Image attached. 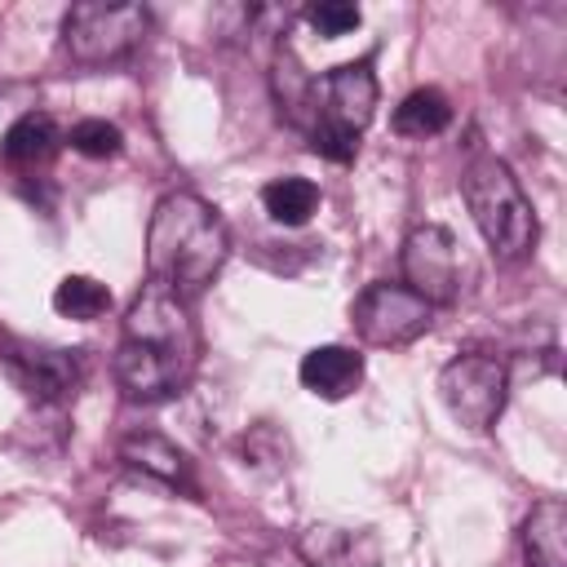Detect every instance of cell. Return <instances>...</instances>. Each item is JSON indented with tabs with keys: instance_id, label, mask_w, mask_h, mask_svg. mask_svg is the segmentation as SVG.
<instances>
[{
	"instance_id": "8992f818",
	"label": "cell",
	"mask_w": 567,
	"mask_h": 567,
	"mask_svg": "<svg viewBox=\"0 0 567 567\" xmlns=\"http://www.w3.org/2000/svg\"><path fill=\"white\" fill-rule=\"evenodd\" d=\"M4 372L35 408H66L84 385L80 350L35 346V341H4Z\"/></svg>"
},
{
	"instance_id": "6da1fadb",
	"label": "cell",
	"mask_w": 567,
	"mask_h": 567,
	"mask_svg": "<svg viewBox=\"0 0 567 567\" xmlns=\"http://www.w3.org/2000/svg\"><path fill=\"white\" fill-rule=\"evenodd\" d=\"M195 359H199V332L186 297L146 279L124 310V332L111 363L115 385L133 403H159L190 381Z\"/></svg>"
},
{
	"instance_id": "44dd1931",
	"label": "cell",
	"mask_w": 567,
	"mask_h": 567,
	"mask_svg": "<svg viewBox=\"0 0 567 567\" xmlns=\"http://www.w3.org/2000/svg\"><path fill=\"white\" fill-rule=\"evenodd\" d=\"M310 151L323 155V159H332V164H350V159L359 155V137L346 133V128H337V124L315 120V124H310Z\"/></svg>"
},
{
	"instance_id": "ac0fdd59",
	"label": "cell",
	"mask_w": 567,
	"mask_h": 567,
	"mask_svg": "<svg viewBox=\"0 0 567 567\" xmlns=\"http://www.w3.org/2000/svg\"><path fill=\"white\" fill-rule=\"evenodd\" d=\"M53 310L62 319H75V323H93L111 310V288L97 284L93 275H66L58 288H53Z\"/></svg>"
},
{
	"instance_id": "9c48e42d",
	"label": "cell",
	"mask_w": 567,
	"mask_h": 567,
	"mask_svg": "<svg viewBox=\"0 0 567 567\" xmlns=\"http://www.w3.org/2000/svg\"><path fill=\"white\" fill-rule=\"evenodd\" d=\"M377 75H372V66L368 62H346V66H332L328 75H323V106H319V115L315 120H323V124H337V128H346V133H363L368 124H372V115H377Z\"/></svg>"
},
{
	"instance_id": "2e32d148",
	"label": "cell",
	"mask_w": 567,
	"mask_h": 567,
	"mask_svg": "<svg viewBox=\"0 0 567 567\" xmlns=\"http://www.w3.org/2000/svg\"><path fill=\"white\" fill-rule=\"evenodd\" d=\"M261 208L279 226H306L319 208V186L310 177H297V173L275 177V182L261 186Z\"/></svg>"
},
{
	"instance_id": "ba28073f",
	"label": "cell",
	"mask_w": 567,
	"mask_h": 567,
	"mask_svg": "<svg viewBox=\"0 0 567 567\" xmlns=\"http://www.w3.org/2000/svg\"><path fill=\"white\" fill-rule=\"evenodd\" d=\"M403 288H412L425 306H452L461 292L456 235L439 221L416 226L403 239Z\"/></svg>"
},
{
	"instance_id": "30bf717a",
	"label": "cell",
	"mask_w": 567,
	"mask_h": 567,
	"mask_svg": "<svg viewBox=\"0 0 567 567\" xmlns=\"http://www.w3.org/2000/svg\"><path fill=\"white\" fill-rule=\"evenodd\" d=\"M297 554L310 567H381V536L372 527H332L315 523L297 536Z\"/></svg>"
},
{
	"instance_id": "5b68a950",
	"label": "cell",
	"mask_w": 567,
	"mask_h": 567,
	"mask_svg": "<svg viewBox=\"0 0 567 567\" xmlns=\"http://www.w3.org/2000/svg\"><path fill=\"white\" fill-rule=\"evenodd\" d=\"M439 399H443V408H447V416L456 425L483 434L505 412L509 368L496 354L465 350V354H456V359L443 363V372H439Z\"/></svg>"
},
{
	"instance_id": "8fae6325",
	"label": "cell",
	"mask_w": 567,
	"mask_h": 567,
	"mask_svg": "<svg viewBox=\"0 0 567 567\" xmlns=\"http://www.w3.org/2000/svg\"><path fill=\"white\" fill-rule=\"evenodd\" d=\"M301 385L315 394V399H346L359 390L363 381V354H354L350 346H315L301 354V368H297Z\"/></svg>"
},
{
	"instance_id": "3957f363",
	"label": "cell",
	"mask_w": 567,
	"mask_h": 567,
	"mask_svg": "<svg viewBox=\"0 0 567 567\" xmlns=\"http://www.w3.org/2000/svg\"><path fill=\"white\" fill-rule=\"evenodd\" d=\"M461 199L478 226V235L487 239V248L501 261H518L536 248V213L532 199L523 195L518 177L509 173L505 159L496 155H474L461 173Z\"/></svg>"
},
{
	"instance_id": "ffe728a7",
	"label": "cell",
	"mask_w": 567,
	"mask_h": 567,
	"mask_svg": "<svg viewBox=\"0 0 567 567\" xmlns=\"http://www.w3.org/2000/svg\"><path fill=\"white\" fill-rule=\"evenodd\" d=\"M306 22L323 40H337V35H350L359 27V4H350V0H319V4L306 9Z\"/></svg>"
},
{
	"instance_id": "e0dca14e",
	"label": "cell",
	"mask_w": 567,
	"mask_h": 567,
	"mask_svg": "<svg viewBox=\"0 0 567 567\" xmlns=\"http://www.w3.org/2000/svg\"><path fill=\"white\" fill-rule=\"evenodd\" d=\"M394 133L399 137H434L452 124V102L439 89H412L399 106H394Z\"/></svg>"
},
{
	"instance_id": "9a60e30c",
	"label": "cell",
	"mask_w": 567,
	"mask_h": 567,
	"mask_svg": "<svg viewBox=\"0 0 567 567\" xmlns=\"http://www.w3.org/2000/svg\"><path fill=\"white\" fill-rule=\"evenodd\" d=\"M270 80H275L279 111H288V120H297V124H315V115H319V106H315V80L306 75V66L297 62V53L288 44L275 49Z\"/></svg>"
},
{
	"instance_id": "d6986e66",
	"label": "cell",
	"mask_w": 567,
	"mask_h": 567,
	"mask_svg": "<svg viewBox=\"0 0 567 567\" xmlns=\"http://www.w3.org/2000/svg\"><path fill=\"white\" fill-rule=\"evenodd\" d=\"M66 142H71V151H75V155H89V159H111V155H120L124 133H120V124L89 115V120H75V124H71Z\"/></svg>"
},
{
	"instance_id": "277c9868",
	"label": "cell",
	"mask_w": 567,
	"mask_h": 567,
	"mask_svg": "<svg viewBox=\"0 0 567 567\" xmlns=\"http://www.w3.org/2000/svg\"><path fill=\"white\" fill-rule=\"evenodd\" d=\"M151 31V13L142 4H71L62 18V49L80 66H115L137 53Z\"/></svg>"
},
{
	"instance_id": "4fadbf2b",
	"label": "cell",
	"mask_w": 567,
	"mask_h": 567,
	"mask_svg": "<svg viewBox=\"0 0 567 567\" xmlns=\"http://www.w3.org/2000/svg\"><path fill=\"white\" fill-rule=\"evenodd\" d=\"M120 461L168 483V487H190V461L177 443H168L164 434L155 430H137V434H124L120 439Z\"/></svg>"
},
{
	"instance_id": "7c38bea8",
	"label": "cell",
	"mask_w": 567,
	"mask_h": 567,
	"mask_svg": "<svg viewBox=\"0 0 567 567\" xmlns=\"http://www.w3.org/2000/svg\"><path fill=\"white\" fill-rule=\"evenodd\" d=\"M62 142H66V137H62V128L53 124L49 111H27V115H18V120L4 128L0 155H4L9 168L35 173V168H44V164L62 151Z\"/></svg>"
},
{
	"instance_id": "7a4b0ae2",
	"label": "cell",
	"mask_w": 567,
	"mask_h": 567,
	"mask_svg": "<svg viewBox=\"0 0 567 567\" xmlns=\"http://www.w3.org/2000/svg\"><path fill=\"white\" fill-rule=\"evenodd\" d=\"M230 257V230L213 204L190 190H168L146 226V275L177 297H199Z\"/></svg>"
},
{
	"instance_id": "5bb4252c",
	"label": "cell",
	"mask_w": 567,
	"mask_h": 567,
	"mask_svg": "<svg viewBox=\"0 0 567 567\" xmlns=\"http://www.w3.org/2000/svg\"><path fill=\"white\" fill-rule=\"evenodd\" d=\"M523 554L527 567H567V505L558 496L532 505L523 523Z\"/></svg>"
},
{
	"instance_id": "52a82bcc",
	"label": "cell",
	"mask_w": 567,
	"mask_h": 567,
	"mask_svg": "<svg viewBox=\"0 0 567 567\" xmlns=\"http://www.w3.org/2000/svg\"><path fill=\"white\" fill-rule=\"evenodd\" d=\"M350 319H354V332L368 346L394 350V346L416 341L430 328V306L412 288H403V284H368L354 297Z\"/></svg>"
}]
</instances>
